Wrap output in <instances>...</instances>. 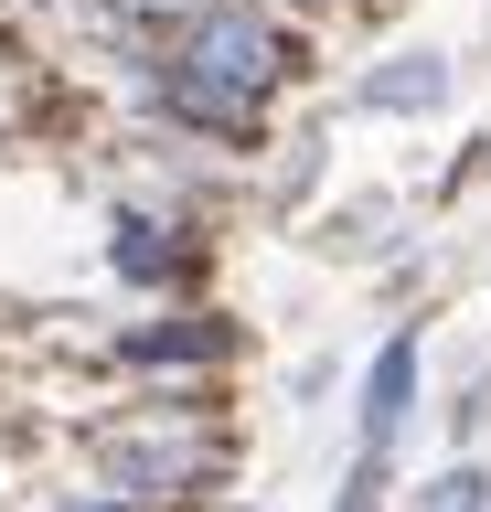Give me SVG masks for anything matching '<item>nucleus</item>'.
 <instances>
[{
    "label": "nucleus",
    "mask_w": 491,
    "mask_h": 512,
    "mask_svg": "<svg viewBox=\"0 0 491 512\" xmlns=\"http://www.w3.org/2000/svg\"><path fill=\"white\" fill-rule=\"evenodd\" d=\"M267 86H278V32H267L246 0L193 11L182 43H171V75H161V96L182 107V118H203V128H246Z\"/></svg>",
    "instance_id": "obj_1"
},
{
    "label": "nucleus",
    "mask_w": 491,
    "mask_h": 512,
    "mask_svg": "<svg viewBox=\"0 0 491 512\" xmlns=\"http://www.w3.org/2000/svg\"><path fill=\"white\" fill-rule=\"evenodd\" d=\"M129 352H139V363H225L235 331L203 320V310H182V320H161V331H129Z\"/></svg>",
    "instance_id": "obj_4"
},
{
    "label": "nucleus",
    "mask_w": 491,
    "mask_h": 512,
    "mask_svg": "<svg viewBox=\"0 0 491 512\" xmlns=\"http://www.w3.org/2000/svg\"><path fill=\"white\" fill-rule=\"evenodd\" d=\"M417 416V331H395L374 363H363V459H353V491H342V512H374L385 502V448H395V427Z\"/></svg>",
    "instance_id": "obj_2"
},
{
    "label": "nucleus",
    "mask_w": 491,
    "mask_h": 512,
    "mask_svg": "<svg viewBox=\"0 0 491 512\" xmlns=\"http://www.w3.org/2000/svg\"><path fill=\"white\" fill-rule=\"evenodd\" d=\"M171 267H182V246H171V224H150V214H129L118 224V278H171Z\"/></svg>",
    "instance_id": "obj_5"
},
{
    "label": "nucleus",
    "mask_w": 491,
    "mask_h": 512,
    "mask_svg": "<svg viewBox=\"0 0 491 512\" xmlns=\"http://www.w3.org/2000/svg\"><path fill=\"white\" fill-rule=\"evenodd\" d=\"M363 107H385V118H406V107H449V64H438V54H395L385 75H363Z\"/></svg>",
    "instance_id": "obj_3"
},
{
    "label": "nucleus",
    "mask_w": 491,
    "mask_h": 512,
    "mask_svg": "<svg viewBox=\"0 0 491 512\" xmlns=\"http://www.w3.org/2000/svg\"><path fill=\"white\" fill-rule=\"evenodd\" d=\"M406 512H491V480L459 459V470H438V480H417V502Z\"/></svg>",
    "instance_id": "obj_6"
}]
</instances>
